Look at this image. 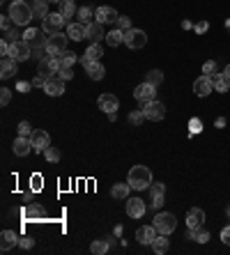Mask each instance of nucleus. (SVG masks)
<instances>
[{
  "label": "nucleus",
  "mask_w": 230,
  "mask_h": 255,
  "mask_svg": "<svg viewBox=\"0 0 230 255\" xmlns=\"http://www.w3.org/2000/svg\"><path fill=\"white\" fill-rule=\"evenodd\" d=\"M127 182H129V186L134 191H145L152 184V170L147 165H134L129 175H127Z\"/></svg>",
  "instance_id": "nucleus-1"
},
{
  "label": "nucleus",
  "mask_w": 230,
  "mask_h": 255,
  "mask_svg": "<svg viewBox=\"0 0 230 255\" xmlns=\"http://www.w3.org/2000/svg\"><path fill=\"white\" fill-rule=\"evenodd\" d=\"M9 19H12V23L14 25H28V23L35 19L32 16V5H28L25 0H14L12 5H9Z\"/></svg>",
  "instance_id": "nucleus-2"
},
{
  "label": "nucleus",
  "mask_w": 230,
  "mask_h": 255,
  "mask_svg": "<svg viewBox=\"0 0 230 255\" xmlns=\"http://www.w3.org/2000/svg\"><path fill=\"white\" fill-rule=\"evenodd\" d=\"M154 228H157V232L159 234H173L177 230V218L175 214H170V211H159L157 216H154Z\"/></svg>",
  "instance_id": "nucleus-3"
},
{
  "label": "nucleus",
  "mask_w": 230,
  "mask_h": 255,
  "mask_svg": "<svg viewBox=\"0 0 230 255\" xmlns=\"http://www.w3.org/2000/svg\"><path fill=\"white\" fill-rule=\"evenodd\" d=\"M67 42H69V37H67V35H62V32H53V35H48V37H46V53H48V55H58V58H60L62 53L67 51Z\"/></svg>",
  "instance_id": "nucleus-4"
},
{
  "label": "nucleus",
  "mask_w": 230,
  "mask_h": 255,
  "mask_svg": "<svg viewBox=\"0 0 230 255\" xmlns=\"http://www.w3.org/2000/svg\"><path fill=\"white\" fill-rule=\"evenodd\" d=\"M60 67H62V62H60V58H58V55H46L44 60H39L37 74L44 76V78H53V76L60 71Z\"/></svg>",
  "instance_id": "nucleus-5"
},
{
  "label": "nucleus",
  "mask_w": 230,
  "mask_h": 255,
  "mask_svg": "<svg viewBox=\"0 0 230 255\" xmlns=\"http://www.w3.org/2000/svg\"><path fill=\"white\" fill-rule=\"evenodd\" d=\"M134 99H136L138 104H140V108H143L145 104H150V101L157 99V88L147 81L140 83V85H136V90H134Z\"/></svg>",
  "instance_id": "nucleus-6"
},
{
  "label": "nucleus",
  "mask_w": 230,
  "mask_h": 255,
  "mask_svg": "<svg viewBox=\"0 0 230 255\" xmlns=\"http://www.w3.org/2000/svg\"><path fill=\"white\" fill-rule=\"evenodd\" d=\"M30 55H32V48L25 39H19V42H12L9 44V58H14L16 62L30 60Z\"/></svg>",
  "instance_id": "nucleus-7"
},
{
  "label": "nucleus",
  "mask_w": 230,
  "mask_h": 255,
  "mask_svg": "<svg viewBox=\"0 0 230 255\" xmlns=\"http://www.w3.org/2000/svg\"><path fill=\"white\" fill-rule=\"evenodd\" d=\"M65 23H67V19H65L60 12H51V14L42 21V30H44L46 35H53V32H60L62 28H65Z\"/></svg>",
  "instance_id": "nucleus-8"
},
{
  "label": "nucleus",
  "mask_w": 230,
  "mask_h": 255,
  "mask_svg": "<svg viewBox=\"0 0 230 255\" xmlns=\"http://www.w3.org/2000/svg\"><path fill=\"white\" fill-rule=\"evenodd\" d=\"M147 44V35L143 30H138V28H131V30L124 32V46L131 48V51H138V48H143Z\"/></svg>",
  "instance_id": "nucleus-9"
},
{
  "label": "nucleus",
  "mask_w": 230,
  "mask_h": 255,
  "mask_svg": "<svg viewBox=\"0 0 230 255\" xmlns=\"http://www.w3.org/2000/svg\"><path fill=\"white\" fill-rule=\"evenodd\" d=\"M143 113H145V120H150V122H161L163 117H166V106L154 99V101H150V104L143 106Z\"/></svg>",
  "instance_id": "nucleus-10"
},
{
  "label": "nucleus",
  "mask_w": 230,
  "mask_h": 255,
  "mask_svg": "<svg viewBox=\"0 0 230 255\" xmlns=\"http://www.w3.org/2000/svg\"><path fill=\"white\" fill-rule=\"evenodd\" d=\"M32 140V152H44L48 145H51V136L46 134L44 129H35L30 136Z\"/></svg>",
  "instance_id": "nucleus-11"
},
{
  "label": "nucleus",
  "mask_w": 230,
  "mask_h": 255,
  "mask_svg": "<svg viewBox=\"0 0 230 255\" xmlns=\"http://www.w3.org/2000/svg\"><path fill=\"white\" fill-rule=\"evenodd\" d=\"M97 106H99V111H104V113H115L120 108V99L115 97V94H111V92H104V94H99V99H97Z\"/></svg>",
  "instance_id": "nucleus-12"
},
{
  "label": "nucleus",
  "mask_w": 230,
  "mask_h": 255,
  "mask_svg": "<svg viewBox=\"0 0 230 255\" xmlns=\"http://www.w3.org/2000/svg\"><path fill=\"white\" fill-rule=\"evenodd\" d=\"M124 203H127V216H129V218H143V216H145L147 207L143 205L140 198H127Z\"/></svg>",
  "instance_id": "nucleus-13"
},
{
  "label": "nucleus",
  "mask_w": 230,
  "mask_h": 255,
  "mask_svg": "<svg viewBox=\"0 0 230 255\" xmlns=\"http://www.w3.org/2000/svg\"><path fill=\"white\" fill-rule=\"evenodd\" d=\"M214 90V85H212V78L209 76H198L196 81H193V92L198 94V97H207V94H212Z\"/></svg>",
  "instance_id": "nucleus-14"
},
{
  "label": "nucleus",
  "mask_w": 230,
  "mask_h": 255,
  "mask_svg": "<svg viewBox=\"0 0 230 255\" xmlns=\"http://www.w3.org/2000/svg\"><path fill=\"white\" fill-rule=\"evenodd\" d=\"M157 228L154 225H143V228H138L136 230V239H138V244H143V246H152V241H154V237H157Z\"/></svg>",
  "instance_id": "nucleus-15"
},
{
  "label": "nucleus",
  "mask_w": 230,
  "mask_h": 255,
  "mask_svg": "<svg viewBox=\"0 0 230 255\" xmlns=\"http://www.w3.org/2000/svg\"><path fill=\"white\" fill-rule=\"evenodd\" d=\"M67 37L71 39V42H83V39L88 37V25L81 23V21L69 23L67 25Z\"/></svg>",
  "instance_id": "nucleus-16"
},
{
  "label": "nucleus",
  "mask_w": 230,
  "mask_h": 255,
  "mask_svg": "<svg viewBox=\"0 0 230 255\" xmlns=\"http://www.w3.org/2000/svg\"><path fill=\"white\" fill-rule=\"evenodd\" d=\"M117 19H120V14L115 12L113 7H97L94 9V21H99V23H117Z\"/></svg>",
  "instance_id": "nucleus-17"
},
{
  "label": "nucleus",
  "mask_w": 230,
  "mask_h": 255,
  "mask_svg": "<svg viewBox=\"0 0 230 255\" xmlns=\"http://www.w3.org/2000/svg\"><path fill=\"white\" fill-rule=\"evenodd\" d=\"M12 150H14L16 157H28L32 150V140L25 138V136H16L14 143H12Z\"/></svg>",
  "instance_id": "nucleus-18"
},
{
  "label": "nucleus",
  "mask_w": 230,
  "mask_h": 255,
  "mask_svg": "<svg viewBox=\"0 0 230 255\" xmlns=\"http://www.w3.org/2000/svg\"><path fill=\"white\" fill-rule=\"evenodd\" d=\"M14 74H19V62L14 58H2V62H0V78L7 81Z\"/></svg>",
  "instance_id": "nucleus-19"
},
{
  "label": "nucleus",
  "mask_w": 230,
  "mask_h": 255,
  "mask_svg": "<svg viewBox=\"0 0 230 255\" xmlns=\"http://www.w3.org/2000/svg\"><path fill=\"white\" fill-rule=\"evenodd\" d=\"M44 92L48 97H60L62 92H65V81H62L60 76H53V78H48L44 85Z\"/></svg>",
  "instance_id": "nucleus-20"
},
{
  "label": "nucleus",
  "mask_w": 230,
  "mask_h": 255,
  "mask_svg": "<svg viewBox=\"0 0 230 255\" xmlns=\"http://www.w3.org/2000/svg\"><path fill=\"white\" fill-rule=\"evenodd\" d=\"M101 55H104V48H101V44H90V46H88V51L83 53V58H81V65H83V67H88L92 60H101Z\"/></svg>",
  "instance_id": "nucleus-21"
},
{
  "label": "nucleus",
  "mask_w": 230,
  "mask_h": 255,
  "mask_svg": "<svg viewBox=\"0 0 230 255\" xmlns=\"http://www.w3.org/2000/svg\"><path fill=\"white\" fill-rule=\"evenodd\" d=\"M186 239L198 241V244H207V241H209V230H207L205 225H198V228H189V230H186Z\"/></svg>",
  "instance_id": "nucleus-22"
},
{
  "label": "nucleus",
  "mask_w": 230,
  "mask_h": 255,
  "mask_svg": "<svg viewBox=\"0 0 230 255\" xmlns=\"http://www.w3.org/2000/svg\"><path fill=\"white\" fill-rule=\"evenodd\" d=\"M88 39H90L92 44H99L101 39H106V35H104V23H99V21L88 23Z\"/></svg>",
  "instance_id": "nucleus-23"
},
{
  "label": "nucleus",
  "mask_w": 230,
  "mask_h": 255,
  "mask_svg": "<svg viewBox=\"0 0 230 255\" xmlns=\"http://www.w3.org/2000/svg\"><path fill=\"white\" fill-rule=\"evenodd\" d=\"M198 225H205V211L191 207L186 211V228H198Z\"/></svg>",
  "instance_id": "nucleus-24"
},
{
  "label": "nucleus",
  "mask_w": 230,
  "mask_h": 255,
  "mask_svg": "<svg viewBox=\"0 0 230 255\" xmlns=\"http://www.w3.org/2000/svg\"><path fill=\"white\" fill-rule=\"evenodd\" d=\"M85 74L90 76L92 81H101L106 76V67L101 65V60H92L88 67H85Z\"/></svg>",
  "instance_id": "nucleus-25"
},
{
  "label": "nucleus",
  "mask_w": 230,
  "mask_h": 255,
  "mask_svg": "<svg viewBox=\"0 0 230 255\" xmlns=\"http://www.w3.org/2000/svg\"><path fill=\"white\" fill-rule=\"evenodd\" d=\"M0 251H12V248L19 244V234L14 232V230H2V234H0Z\"/></svg>",
  "instance_id": "nucleus-26"
},
{
  "label": "nucleus",
  "mask_w": 230,
  "mask_h": 255,
  "mask_svg": "<svg viewBox=\"0 0 230 255\" xmlns=\"http://www.w3.org/2000/svg\"><path fill=\"white\" fill-rule=\"evenodd\" d=\"M131 193V186L129 182L124 184V182H120V184H113V188H111V195H113L115 200H127Z\"/></svg>",
  "instance_id": "nucleus-27"
},
{
  "label": "nucleus",
  "mask_w": 230,
  "mask_h": 255,
  "mask_svg": "<svg viewBox=\"0 0 230 255\" xmlns=\"http://www.w3.org/2000/svg\"><path fill=\"white\" fill-rule=\"evenodd\" d=\"M32 16L44 21L48 16V0H32Z\"/></svg>",
  "instance_id": "nucleus-28"
},
{
  "label": "nucleus",
  "mask_w": 230,
  "mask_h": 255,
  "mask_svg": "<svg viewBox=\"0 0 230 255\" xmlns=\"http://www.w3.org/2000/svg\"><path fill=\"white\" fill-rule=\"evenodd\" d=\"M168 248H170V241L166 239V234H157L152 241V251L157 255H163V253H168Z\"/></svg>",
  "instance_id": "nucleus-29"
},
{
  "label": "nucleus",
  "mask_w": 230,
  "mask_h": 255,
  "mask_svg": "<svg viewBox=\"0 0 230 255\" xmlns=\"http://www.w3.org/2000/svg\"><path fill=\"white\" fill-rule=\"evenodd\" d=\"M212 85H214V90H216V92L226 94V92L230 90V78H226L223 74H216V76H212Z\"/></svg>",
  "instance_id": "nucleus-30"
},
{
  "label": "nucleus",
  "mask_w": 230,
  "mask_h": 255,
  "mask_svg": "<svg viewBox=\"0 0 230 255\" xmlns=\"http://www.w3.org/2000/svg\"><path fill=\"white\" fill-rule=\"evenodd\" d=\"M106 44L108 46H120V44H124V30H120V28H115V30H111L106 35Z\"/></svg>",
  "instance_id": "nucleus-31"
},
{
  "label": "nucleus",
  "mask_w": 230,
  "mask_h": 255,
  "mask_svg": "<svg viewBox=\"0 0 230 255\" xmlns=\"http://www.w3.org/2000/svg\"><path fill=\"white\" fill-rule=\"evenodd\" d=\"M78 7H76V2L74 0H62L60 2V14L65 16V19H71V16H76Z\"/></svg>",
  "instance_id": "nucleus-32"
},
{
  "label": "nucleus",
  "mask_w": 230,
  "mask_h": 255,
  "mask_svg": "<svg viewBox=\"0 0 230 255\" xmlns=\"http://www.w3.org/2000/svg\"><path fill=\"white\" fill-rule=\"evenodd\" d=\"M108 248H111V244H108L106 239H94V241L90 244V253H94V255H106Z\"/></svg>",
  "instance_id": "nucleus-33"
},
{
  "label": "nucleus",
  "mask_w": 230,
  "mask_h": 255,
  "mask_svg": "<svg viewBox=\"0 0 230 255\" xmlns=\"http://www.w3.org/2000/svg\"><path fill=\"white\" fill-rule=\"evenodd\" d=\"M42 154H44V159L48 161V163H58V161L62 159L60 150H58V147H51V145H48V147H46V150L42 152Z\"/></svg>",
  "instance_id": "nucleus-34"
},
{
  "label": "nucleus",
  "mask_w": 230,
  "mask_h": 255,
  "mask_svg": "<svg viewBox=\"0 0 230 255\" xmlns=\"http://www.w3.org/2000/svg\"><path fill=\"white\" fill-rule=\"evenodd\" d=\"M147 83H152L154 88H159L161 83H163V71H161V69H150V71H147V78H145Z\"/></svg>",
  "instance_id": "nucleus-35"
},
{
  "label": "nucleus",
  "mask_w": 230,
  "mask_h": 255,
  "mask_svg": "<svg viewBox=\"0 0 230 255\" xmlns=\"http://www.w3.org/2000/svg\"><path fill=\"white\" fill-rule=\"evenodd\" d=\"M76 16H78V21L88 25V23H92L90 19H92V16H94V12H92V7H88V5H85V7H78Z\"/></svg>",
  "instance_id": "nucleus-36"
},
{
  "label": "nucleus",
  "mask_w": 230,
  "mask_h": 255,
  "mask_svg": "<svg viewBox=\"0 0 230 255\" xmlns=\"http://www.w3.org/2000/svg\"><path fill=\"white\" fill-rule=\"evenodd\" d=\"M76 60H78V58H76V53H71V51H65V53H62V55H60V62H62V67H74V65H76Z\"/></svg>",
  "instance_id": "nucleus-37"
},
{
  "label": "nucleus",
  "mask_w": 230,
  "mask_h": 255,
  "mask_svg": "<svg viewBox=\"0 0 230 255\" xmlns=\"http://www.w3.org/2000/svg\"><path fill=\"white\" fill-rule=\"evenodd\" d=\"M147 191H150V198H159V195H166V184H150V188H147Z\"/></svg>",
  "instance_id": "nucleus-38"
},
{
  "label": "nucleus",
  "mask_w": 230,
  "mask_h": 255,
  "mask_svg": "<svg viewBox=\"0 0 230 255\" xmlns=\"http://www.w3.org/2000/svg\"><path fill=\"white\" fill-rule=\"evenodd\" d=\"M143 120H145V113H143V108H140V111H131L129 113V124H134V127L143 124Z\"/></svg>",
  "instance_id": "nucleus-39"
},
{
  "label": "nucleus",
  "mask_w": 230,
  "mask_h": 255,
  "mask_svg": "<svg viewBox=\"0 0 230 255\" xmlns=\"http://www.w3.org/2000/svg\"><path fill=\"white\" fill-rule=\"evenodd\" d=\"M203 74H205V76H209V78L219 74V71H216V62H214V60H207L205 65H203Z\"/></svg>",
  "instance_id": "nucleus-40"
},
{
  "label": "nucleus",
  "mask_w": 230,
  "mask_h": 255,
  "mask_svg": "<svg viewBox=\"0 0 230 255\" xmlns=\"http://www.w3.org/2000/svg\"><path fill=\"white\" fill-rule=\"evenodd\" d=\"M16 131H19V136H25V138H30L32 136V127H30V122H19V129H16Z\"/></svg>",
  "instance_id": "nucleus-41"
},
{
  "label": "nucleus",
  "mask_w": 230,
  "mask_h": 255,
  "mask_svg": "<svg viewBox=\"0 0 230 255\" xmlns=\"http://www.w3.org/2000/svg\"><path fill=\"white\" fill-rule=\"evenodd\" d=\"M16 28H19V25H14V28H9V30L5 32V37H2V39H7L9 44H12V42H19V37H23V35H21L19 30H16Z\"/></svg>",
  "instance_id": "nucleus-42"
},
{
  "label": "nucleus",
  "mask_w": 230,
  "mask_h": 255,
  "mask_svg": "<svg viewBox=\"0 0 230 255\" xmlns=\"http://www.w3.org/2000/svg\"><path fill=\"white\" fill-rule=\"evenodd\" d=\"M9 101H12V90L9 88H2L0 90V106H7Z\"/></svg>",
  "instance_id": "nucleus-43"
},
{
  "label": "nucleus",
  "mask_w": 230,
  "mask_h": 255,
  "mask_svg": "<svg viewBox=\"0 0 230 255\" xmlns=\"http://www.w3.org/2000/svg\"><path fill=\"white\" fill-rule=\"evenodd\" d=\"M189 131H191V134H200V131H203V122H200L198 117L189 120Z\"/></svg>",
  "instance_id": "nucleus-44"
},
{
  "label": "nucleus",
  "mask_w": 230,
  "mask_h": 255,
  "mask_svg": "<svg viewBox=\"0 0 230 255\" xmlns=\"http://www.w3.org/2000/svg\"><path fill=\"white\" fill-rule=\"evenodd\" d=\"M117 28H120V30H131V19L129 16H120V19H117Z\"/></svg>",
  "instance_id": "nucleus-45"
},
{
  "label": "nucleus",
  "mask_w": 230,
  "mask_h": 255,
  "mask_svg": "<svg viewBox=\"0 0 230 255\" xmlns=\"http://www.w3.org/2000/svg\"><path fill=\"white\" fill-rule=\"evenodd\" d=\"M58 76H60V78H62L65 83H67V81H71V78H74V71H71V67H60Z\"/></svg>",
  "instance_id": "nucleus-46"
},
{
  "label": "nucleus",
  "mask_w": 230,
  "mask_h": 255,
  "mask_svg": "<svg viewBox=\"0 0 230 255\" xmlns=\"http://www.w3.org/2000/svg\"><path fill=\"white\" fill-rule=\"evenodd\" d=\"M39 32H42V30H37V28H28V30L23 32V39H25V42L30 44V42H32V39H35V37H37Z\"/></svg>",
  "instance_id": "nucleus-47"
},
{
  "label": "nucleus",
  "mask_w": 230,
  "mask_h": 255,
  "mask_svg": "<svg viewBox=\"0 0 230 255\" xmlns=\"http://www.w3.org/2000/svg\"><path fill=\"white\" fill-rule=\"evenodd\" d=\"M42 214H44V211H42V207H37V205H35V207H30V205L25 207V216H42Z\"/></svg>",
  "instance_id": "nucleus-48"
},
{
  "label": "nucleus",
  "mask_w": 230,
  "mask_h": 255,
  "mask_svg": "<svg viewBox=\"0 0 230 255\" xmlns=\"http://www.w3.org/2000/svg\"><path fill=\"white\" fill-rule=\"evenodd\" d=\"M30 88H32V83H28V81H19L16 83V92H30Z\"/></svg>",
  "instance_id": "nucleus-49"
},
{
  "label": "nucleus",
  "mask_w": 230,
  "mask_h": 255,
  "mask_svg": "<svg viewBox=\"0 0 230 255\" xmlns=\"http://www.w3.org/2000/svg\"><path fill=\"white\" fill-rule=\"evenodd\" d=\"M46 81H48V78H44V76H35V78H32V88H42V90H44V85H46Z\"/></svg>",
  "instance_id": "nucleus-50"
},
{
  "label": "nucleus",
  "mask_w": 230,
  "mask_h": 255,
  "mask_svg": "<svg viewBox=\"0 0 230 255\" xmlns=\"http://www.w3.org/2000/svg\"><path fill=\"white\" fill-rule=\"evenodd\" d=\"M32 244H35V241H32L30 237H23V239H19V246H21L23 251H30V248H32Z\"/></svg>",
  "instance_id": "nucleus-51"
},
{
  "label": "nucleus",
  "mask_w": 230,
  "mask_h": 255,
  "mask_svg": "<svg viewBox=\"0 0 230 255\" xmlns=\"http://www.w3.org/2000/svg\"><path fill=\"white\" fill-rule=\"evenodd\" d=\"M221 241L226 244V246H230V225H226L221 230Z\"/></svg>",
  "instance_id": "nucleus-52"
},
{
  "label": "nucleus",
  "mask_w": 230,
  "mask_h": 255,
  "mask_svg": "<svg viewBox=\"0 0 230 255\" xmlns=\"http://www.w3.org/2000/svg\"><path fill=\"white\" fill-rule=\"evenodd\" d=\"M0 28H2V32H7L9 28H12V19H9V16H2V19H0Z\"/></svg>",
  "instance_id": "nucleus-53"
},
{
  "label": "nucleus",
  "mask_w": 230,
  "mask_h": 255,
  "mask_svg": "<svg viewBox=\"0 0 230 255\" xmlns=\"http://www.w3.org/2000/svg\"><path fill=\"white\" fill-rule=\"evenodd\" d=\"M193 28H196V32H198V35H203V32H207V28H209V23H207V21H200V23H196Z\"/></svg>",
  "instance_id": "nucleus-54"
},
{
  "label": "nucleus",
  "mask_w": 230,
  "mask_h": 255,
  "mask_svg": "<svg viewBox=\"0 0 230 255\" xmlns=\"http://www.w3.org/2000/svg\"><path fill=\"white\" fill-rule=\"evenodd\" d=\"M0 53H2L5 58H9V42H7V39H2V42H0Z\"/></svg>",
  "instance_id": "nucleus-55"
},
{
  "label": "nucleus",
  "mask_w": 230,
  "mask_h": 255,
  "mask_svg": "<svg viewBox=\"0 0 230 255\" xmlns=\"http://www.w3.org/2000/svg\"><path fill=\"white\" fill-rule=\"evenodd\" d=\"M163 198H166V195H159V198H152V209H161V207H163Z\"/></svg>",
  "instance_id": "nucleus-56"
},
{
  "label": "nucleus",
  "mask_w": 230,
  "mask_h": 255,
  "mask_svg": "<svg viewBox=\"0 0 230 255\" xmlns=\"http://www.w3.org/2000/svg\"><path fill=\"white\" fill-rule=\"evenodd\" d=\"M113 232H115V237H120V234H122V225H115Z\"/></svg>",
  "instance_id": "nucleus-57"
},
{
  "label": "nucleus",
  "mask_w": 230,
  "mask_h": 255,
  "mask_svg": "<svg viewBox=\"0 0 230 255\" xmlns=\"http://www.w3.org/2000/svg\"><path fill=\"white\" fill-rule=\"evenodd\" d=\"M223 76H226V78H230V65L226 69H223Z\"/></svg>",
  "instance_id": "nucleus-58"
},
{
  "label": "nucleus",
  "mask_w": 230,
  "mask_h": 255,
  "mask_svg": "<svg viewBox=\"0 0 230 255\" xmlns=\"http://www.w3.org/2000/svg\"><path fill=\"white\" fill-rule=\"evenodd\" d=\"M48 2H55V5H60V2H62V0H48Z\"/></svg>",
  "instance_id": "nucleus-59"
},
{
  "label": "nucleus",
  "mask_w": 230,
  "mask_h": 255,
  "mask_svg": "<svg viewBox=\"0 0 230 255\" xmlns=\"http://www.w3.org/2000/svg\"><path fill=\"white\" fill-rule=\"evenodd\" d=\"M226 214H228V218H230V207H228V209H226Z\"/></svg>",
  "instance_id": "nucleus-60"
}]
</instances>
